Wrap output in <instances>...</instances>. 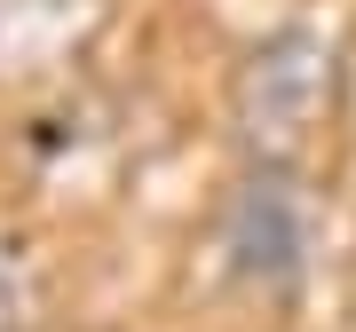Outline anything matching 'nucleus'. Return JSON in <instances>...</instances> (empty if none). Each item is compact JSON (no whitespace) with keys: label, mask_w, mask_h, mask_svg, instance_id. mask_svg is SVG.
<instances>
[{"label":"nucleus","mask_w":356,"mask_h":332,"mask_svg":"<svg viewBox=\"0 0 356 332\" xmlns=\"http://www.w3.org/2000/svg\"><path fill=\"white\" fill-rule=\"evenodd\" d=\"M332 111H341V40L317 24H277L229 72V135L245 166H301Z\"/></svg>","instance_id":"1"},{"label":"nucleus","mask_w":356,"mask_h":332,"mask_svg":"<svg viewBox=\"0 0 356 332\" xmlns=\"http://www.w3.org/2000/svg\"><path fill=\"white\" fill-rule=\"evenodd\" d=\"M214 245H222V269L245 293H293L309 277V254H317L309 182L293 166H245L214 214Z\"/></svg>","instance_id":"2"}]
</instances>
